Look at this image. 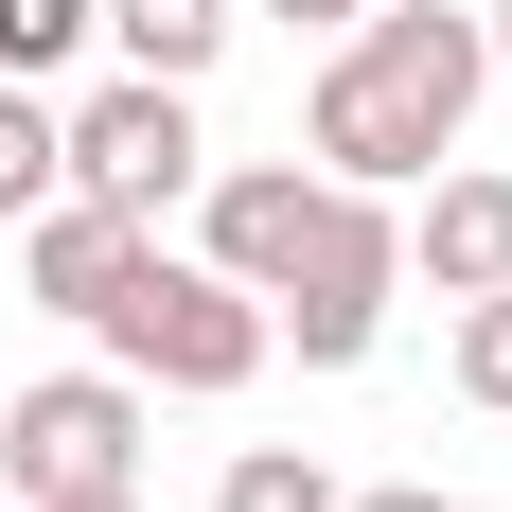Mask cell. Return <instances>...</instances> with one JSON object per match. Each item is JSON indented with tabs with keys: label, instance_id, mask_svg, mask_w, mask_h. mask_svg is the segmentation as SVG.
Instances as JSON below:
<instances>
[{
	"label": "cell",
	"instance_id": "6da1fadb",
	"mask_svg": "<svg viewBox=\"0 0 512 512\" xmlns=\"http://www.w3.org/2000/svg\"><path fill=\"white\" fill-rule=\"evenodd\" d=\"M477 89H495V53H477V18H460V0H371L354 36H318L301 159H318V177H371V195H407L424 159H460Z\"/></svg>",
	"mask_w": 512,
	"mask_h": 512
},
{
	"label": "cell",
	"instance_id": "7a4b0ae2",
	"mask_svg": "<svg viewBox=\"0 0 512 512\" xmlns=\"http://www.w3.org/2000/svg\"><path fill=\"white\" fill-rule=\"evenodd\" d=\"M89 336H106V371H142V389H177V407H230L265 371V301L230 283V265H195V248H124V283L89 301Z\"/></svg>",
	"mask_w": 512,
	"mask_h": 512
},
{
	"label": "cell",
	"instance_id": "3957f363",
	"mask_svg": "<svg viewBox=\"0 0 512 512\" xmlns=\"http://www.w3.org/2000/svg\"><path fill=\"white\" fill-rule=\"evenodd\" d=\"M389 283H407V212L371 195V177H318L301 265L265 283V354H301V371H371V336H389Z\"/></svg>",
	"mask_w": 512,
	"mask_h": 512
},
{
	"label": "cell",
	"instance_id": "277c9868",
	"mask_svg": "<svg viewBox=\"0 0 512 512\" xmlns=\"http://www.w3.org/2000/svg\"><path fill=\"white\" fill-rule=\"evenodd\" d=\"M142 371H36L18 407H0V477H18V512L36 495H106V477H142Z\"/></svg>",
	"mask_w": 512,
	"mask_h": 512
},
{
	"label": "cell",
	"instance_id": "5b68a950",
	"mask_svg": "<svg viewBox=\"0 0 512 512\" xmlns=\"http://www.w3.org/2000/svg\"><path fill=\"white\" fill-rule=\"evenodd\" d=\"M53 142H71V195H106V212H177L212 177V142H195V89H159V71H124V89H89V106H53Z\"/></svg>",
	"mask_w": 512,
	"mask_h": 512
},
{
	"label": "cell",
	"instance_id": "8992f818",
	"mask_svg": "<svg viewBox=\"0 0 512 512\" xmlns=\"http://www.w3.org/2000/svg\"><path fill=\"white\" fill-rule=\"evenodd\" d=\"M301 212H318V159H230V177H195V265H230L265 301L301 265Z\"/></svg>",
	"mask_w": 512,
	"mask_h": 512
},
{
	"label": "cell",
	"instance_id": "52a82bcc",
	"mask_svg": "<svg viewBox=\"0 0 512 512\" xmlns=\"http://www.w3.org/2000/svg\"><path fill=\"white\" fill-rule=\"evenodd\" d=\"M407 283H442V301H477V283H512V177H477V159H424L407 177Z\"/></svg>",
	"mask_w": 512,
	"mask_h": 512
},
{
	"label": "cell",
	"instance_id": "ba28073f",
	"mask_svg": "<svg viewBox=\"0 0 512 512\" xmlns=\"http://www.w3.org/2000/svg\"><path fill=\"white\" fill-rule=\"evenodd\" d=\"M124 248H142V212H106V195H36L18 212V283H36L53 318H89L106 283H124Z\"/></svg>",
	"mask_w": 512,
	"mask_h": 512
},
{
	"label": "cell",
	"instance_id": "9c48e42d",
	"mask_svg": "<svg viewBox=\"0 0 512 512\" xmlns=\"http://www.w3.org/2000/svg\"><path fill=\"white\" fill-rule=\"evenodd\" d=\"M89 36H124V71H159V89H195L248 36V0H89Z\"/></svg>",
	"mask_w": 512,
	"mask_h": 512
},
{
	"label": "cell",
	"instance_id": "30bf717a",
	"mask_svg": "<svg viewBox=\"0 0 512 512\" xmlns=\"http://www.w3.org/2000/svg\"><path fill=\"white\" fill-rule=\"evenodd\" d=\"M36 195H71V142H53V89H18V71H0V230H18Z\"/></svg>",
	"mask_w": 512,
	"mask_h": 512
},
{
	"label": "cell",
	"instance_id": "8fae6325",
	"mask_svg": "<svg viewBox=\"0 0 512 512\" xmlns=\"http://www.w3.org/2000/svg\"><path fill=\"white\" fill-rule=\"evenodd\" d=\"M442 371H460V407H495V424H512V283L442 301Z\"/></svg>",
	"mask_w": 512,
	"mask_h": 512
},
{
	"label": "cell",
	"instance_id": "7c38bea8",
	"mask_svg": "<svg viewBox=\"0 0 512 512\" xmlns=\"http://www.w3.org/2000/svg\"><path fill=\"white\" fill-rule=\"evenodd\" d=\"M212 512H336V477H318L301 442H248V460L212 477Z\"/></svg>",
	"mask_w": 512,
	"mask_h": 512
},
{
	"label": "cell",
	"instance_id": "4fadbf2b",
	"mask_svg": "<svg viewBox=\"0 0 512 512\" xmlns=\"http://www.w3.org/2000/svg\"><path fill=\"white\" fill-rule=\"evenodd\" d=\"M71 53H89V0H0V71L18 89H53Z\"/></svg>",
	"mask_w": 512,
	"mask_h": 512
},
{
	"label": "cell",
	"instance_id": "5bb4252c",
	"mask_svg": "<svg viewBox=\"0 0 512 512\" xmlns=\"http://www.w3.org/2000/svg\"><path fill=\"white\" fill-rule=\"evenodd\" d=\"M336 512H460L442 477H371V495H336Z\"/></svg>",
	"mask_w": 512,
	"mask_h": 512
},
{
	"label": "cell",
	"instance_id": "9a60e30c",
	"mask_svg": "<svg viewBox=\"0 0 512 512\" xmlns=\"http://www.w3.org/2000/svg\"><path fill=\"white\" fill-rule=\"evenodd\" d=\"M248 18H301V36H354L371 0H248Z\"/></svg>",
	"mask_w": 512,
	"mask_h": 512
},
{
	"label": "cell",
	"instance_id": "2e32d148",
	"mask_svg": "<svg viewBox=\"0 0 512 512\" xmlns=\"http://www.w3.org/2000/svg\"><path fill=\"white\" fill-rule=\"evenodd\" d=\"M36 512H142V477H106V495H36Z\"/></svg>",
	"mask_w": 512,
	"mask_h": 512
},
{
	"label": "cell",
	"instance_id": "e0dca14e",
	"mask_svg": "<svg viewBox=\"0 0 512 512\" xmlns=\"http://www.w3.org/2000/svg\"><path fill=\"white\" fill-rule=\"evenodd\" d=\"M477 53H495V71H512V0H477Z\"/></svg>",
	"mask_w": 512,
	"mask_h": 512
}]
</instances>
